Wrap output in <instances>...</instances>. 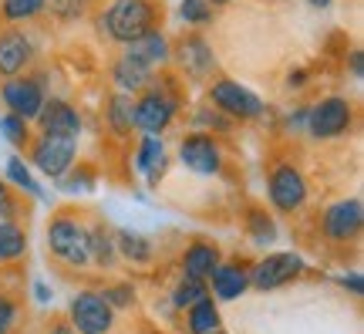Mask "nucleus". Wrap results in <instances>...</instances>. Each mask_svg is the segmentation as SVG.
<instances>
[{"instance_id": "nucleus-1", "label": "nucleus", "mask_w": 364, "mask_h": 334, "mask_svg": "<svg viewBox=\"0 0 364 334\" xmlns=\"http://www.w3.org/2000/svg\"><path fill=\"white\" fill-rule=\"evenodd\" d=\"M102 31L115 44H132L159 27V4L156 0H112L102 14Z\"/></svg>"}, {"instance_id": "nucleus-2", "label": "nucleus", "mask_w": 364, "mask_h": 334, "mask_svg": "<svg viewBox=\"0 0 364 334\" xmlns=\"http://www.w3.org/2000/svg\"><path fill=\"white\" fill-rule=\"evenodd\" d=\"M179 112V91L166 78H152V85L135 95V132L142 135H162L176 122Z\"/></svg>"}, {"instance_id": "nucleus-3", "label": "nucleus", "mask_w": 364, "mask_h": 334, "mask_svg": "<svg viewBox=\"0 0 364 334\" xmlns=\"http://www.w3.org/2000/svg\"><path fill=\"white\" fill-rule=\"evenodd\" d=\"M48 250L68 267H88L91 246H88V226L78 216L58 213L48 223Z\"/></svg>"}, {"instance_id": "nucleus-4", "label": "nucleus", "mask_w": 364, "mask_h": 334, "mask_svg": "<svg viewBox=\"0 0 364 334\" xmlns=\"http://www.w3.org/2000/svg\"><path fill=\"white\" fill-rule=\"evenodd\" d=\"M206 98H209V105H216L223 115H230L233 122H253V118H260L263 112H267V105H263L260 95L253 88H247V85L233 81V78L209 81Z\"/></svg>"}, {"instance_id": "nucleus-5", "label": "nucleus", "mask_w": 364, "mask_h": 334, "mask_svg": "<svg viewBox=\"0 0 364 334\" xmlns=\"http://www.w3.org/2000/svg\"><path fill=\"white\" fill-rule=\"evenodd\" d=\"M27 155H31L34 169H41L48 179H61L68 169L75 166V159H78V139L38 132L27 142Z\"/></svg>"}, {"instance_id": "nucleus-6", "label": "nucleus", "mask_w": 364, "mask_h": 334, "mask_svg": "<svg viewBox=\"0 0 364 334\" xmlns=\"http://www.w3.org/2000/svg\"><path fill=\"white\" fill-rule=\"evenodd\" d=\"M351 129H354V105L344 95H327V98H321V102H314L307 108V132L314 139L331 142L348 135Z\"/></svg>"}, {"instance_id": "nucleus-7", "label": "nucleus", "mask_w": 364, "mask_h": 334, "mask_svg": "<svg viewBox=\"0 0 364 334\" xmlns=\"http://www.w3.org/2000/svg\"><path fill=\"white\" fill-rule=\"evenodd\" d=\"M307 270L304 257L294 254V250H280V254H267L263 260L253 263L250 270V287L260 291V294H270V291H280L287 283H294Z\"/></svg>"}, {"instance_id": "nucleus-8", "label": "nucleus", "mask_w": 364, "mask_h": 334, "mask_svg": "<svg viewBox=\"0 0 364 334\" xmlns=\"http://www.w3.org/2000/svg\"><path fill=\"white\" fill-rule=\"evenodd\" d=\"M0 102L7 112L14 115L27 118V122H34L38 112L44 108L48 102V88H44V78L38 75H14V78H4V85H0Z\"/></svg>"}, {"instance_id": "nucleus-9", "label": "nucleus", "mask_w": 364, "mask_h": 334, "mask_svg": "<svg viewBox=\"0 0 364 334\" xmlns=\"http://www.w3.org/2000/svg\"><path fill=\"white\" fill-rule=\"evenodd\" d=\"M267 196L277 213H297L307 203V176L294 162H277L267 176Z\"/></svg>"}, {"instance_id": "nucleus-10", "label": "nucleus", "mask_w": 364, "mask_h": 334, "mask_svg": "<svg viewBox=\"0 0 364 334\" xmlns=\"http://www.w3.org/2000/svg\"><path fill=\"white\" fill-rule=\"evenodd\" d=\"M68 318L78 334H108L115 328V308L98 291H81L71 297Z\"/></svg>"}, {"instance_id": "nucleus-11", "label": "nucleus", "mask_w": 364, "mask_h": 334, "mask_svg": "<svg viewBox=\"0 0 364 334\" xmlns=\"http://www.w3.org/2000/svg\"><path fill=\"white\" fill-rule=\"evenodd\" d=\"M179 162L196 176H220L223 169V145L213 132H186L179 142Z\"/></svg>"}, {"instance_id": "nucleus-12", "label": "nucleus", "mask_w": 364, "mask_h": 334, "mask_svg": "<svg viewBox=\"0 0 364 334\" xmlns=\"http://www.w3.org/2000/svg\"><path fill=\"white\" fill-rule=\"evenodd\" d=\"M364 226V206L358 196L351 199H338L324 209V219H321V230L331 244H354L361 236Z\"/></svg>"}, {"instance_id": "nucleus-13", "label": "nucleus", "mask_w": 364, "mask_h": 334, "mask_svg": "<svg viewBox=\"0 0 364 334\" xmlns=\"http://www.w3.org/2000/svg\"><path fill=\"white\" fill-rule=\"evenodd\" d=\"M34 61V41L27 38L17 24L0 31V81L14 75H24Z\"/></svg>"}, {"instance_id": "nucleus-14", "label": "nucleus", "mask_w": 364, "mask_h": 334, "mask_svg": "<svg viewBox=\"0 0 364 334\" xmlns=\"http://www.w3.org/2000/svg\"><path fill=\"white\" fill-rule=\"evenodd\" d=\"M172 58H179V68L193 81H206L213 75V68H216V54L209 48V41L203 34H196V31L182 34V41L172 48Z\"/></svg>"}, {"instance_id": "nucleus-15", "label": "nucleus", "mask_w": 364, "mask_h": 334, "mask_svg": "<svg viewBox=\"0 0 364 334\" xmlns=\"http://www.w3.org/2000/svg\"><path fill=\"white\" fill-rule=\"evenodd\" d=\"M34 122H38V129L48 132V135H71V139H78L81 135L78 108H75L71 102H65V98H48Z\"/></svg>"}, {"instance_id": "nucleus-16", "label": "nucleus", "mask_w": 364, "mask_h": 334, "mask_svg": "<svg viewBox=\"0 0 364 334\" xmlns=\"http://www.w3.org/2000/svg\"><path fill=\"white\" fill-rule=\"evenodd\" d=\"M152 78H156V71L149 65H142L139 58H132L129 51H122L115 61H112V85H115L122 95H139V91H145L152 85Z\"/></svg>"}, {"instance_id": "nucleus-17", "label": "nucleus", "mask_w": 364, "mask_h": 334, "mask_svg": "<svg viewBox=\"0 0 364 334\" xmlns=\"http://www.w3.org/2000/svg\"><path fill=\"white\" fill-rule=\"evenodd\" d=\"M135 166H139V172L145 176L149 186H159V179H162L166 169H169V149H166L162 135H142V139H139Z\"/></svg>"}, {"instance_id": "nucleus-18", "label": "nucleus", "mask_w": 364, "mask_h": 334, "mask_svg": "<svg viewBox=\"0 0 364 334\" xmlns=\"http://www.w3.org/2000/svg\"><path fill=\"white\" fill-rule=\"evenodd\" d=\"M206 283L216 301H240V297L250 291V270L240 267V263H226V260H223L220 267L209 273Z\"/></svg>"}, {"instance_id": "nucleus-19", "label": "nucleus", "mask_w": 364, "mask_h": 334, "mask_svg": "<svg viewBox=\"0 0 364 334\" xmlns=\"http://www.w3.org/2000/svg\"><path fill=\"white\" fill-rule=\"evenodd\" d=\"M182 273L186 277H196V281H209V273L223 263V254L216 244L209 240H193V244L182 250Z\"/></svg>"}, {"instance_id": "nucleus-20", "label": "nucleus", "mask_w": 364, "mask_h": 334, "mask_svg": "<svg viewBox=\"0 0 364 334\" xmlns=\"http://www.w3.org/2000/svg\"><path fill=\"white\" fill-rule=\"evenodd\" d=\"M125 51H129L132 58H139L142 65H149L152 71H156V68H162V65H169V61H172V41L156 27V31H149L145 38H139V41H132V44H125Z\"/></svg>"}, {"instance_id": "nucleus-21", "label": "nucleus", "mask_w": 364, "mask_h": 334, "mask_svg": "<svg viewBox=\"0 0 364 334\" xmlns=\"http://www.w3.org/2000/svg\"><path fill=\"white\" fill-rule=\"evenodd\" d=\"M105 118H108V129L115 132V135H132V132H135V95L115 91V95L108 98Z\"/></svg>"}, {"instance_id": "nucleus-22", "label": "nucleus", "mask_w": 364, "mask_h": 334, "mask_svg": "<svg viewBox=\"0 0 364 334\" xmlns=\"http://www.w3.org/2000/svg\"><path fill=\"white\" fill-rule=\"evenodd\" d=\"M223 324L220 318V301L216 297H203V301H196L193 308H186V328H189V334H209L216 331Z\"/></svg>"}, {"instance_id": "nucleus-23", "label": "nucleus", "mask_w": 364, "mask_h": 334, "mask_svg": "<svg viewBox=\"0 0 364 334\" xmlns=\"http://www.w3.org/2000/svg\"><path fill=\"white\" fill-rule=\"evenodd\" d=\"M88 246H91V263L95 267H115L118 263V250H115V230L95 223L88 226Z\"/></svg>"}, {"instance_id": "nucleus-24", "label": "nucleus", "mask_w": 364, "mask_h": 334, "mask_svg": "<svg viewBox=\"0 0 364 334\" xmlns=\"http://www.w3.org/2000/svg\"><path fill=\"white\" fill-rule=\"evenodd\" d=\"M115 250H118V260H129V263H149L152 260V244L149 236L135 230H115Z\"/></svg>"}, {"instance_id": "nucleus-25", "label": "nucleus", "mask_w": 364, "mask_h": 334, "mask_svg": "<svg viewBox=\"0 0 364 334\" xmlns=\"http://www.w3.org/2000/svg\"><path fill=\"white\" fill-rule=\"evenodd\" d=\"M27 254V233L14 219H0V263L21 260Z\"/></svg>"}, {"instance_id": "nucleus-26", "label": "nucleus", "mask_w": 364, "mask_h": 334, "mask_svg": "<svg viewBox=\"0 0 364 334\" xmlns=\"http://www.w3.org/2000/svg\"><path fill=\"white\" fill-rule=\"evenodd\" d=\"M95 7V0H44V11L51 14L54 21L61 24H75V21H85Z\"/></svg>"}, {"instance_id": "nucleus-27", "label": "nucleus", "mask_w": 364, "mask_h": 334, "mask_svg": "<svg viewBox=\"0 0 364 334\" xmlns=\"http://www.w3.org/2000/svg\"><path fill=\"white\" fill-rule=\"evenodd\" d=\"M7 182H14L21 193L34 196V199H44V189L38 186V179H34V172L27 169V162L21 159V155H11L7 159Z\"/></svg>"}, {"instance_id": "nucleus-28", "label": "nucleus", "mask_w": 364, "mask_h": 334, "mask_svg": "<svg viewBox=\"0 0 364 334\" xmlns=\"http://www.w3.org/2000/svg\"><path fill=\"white\" fill-rule=\"evenodd\" d=\"M44 14V0H0V17L7 24H27Z\"/></svg>"}, {"instance_id": "nucleus-29", "label": "nucleus", "mask_w": 364, "mask_h": 334, "mask_svg": "<svg viewBox=\"0 0 364 334\" xmlns=\"http://www.w3.org/2000/svg\"><path fill=\"white\" fill-rule=\"evenodd\" d=\"M233 125H236L233 118L223 115L220 108L209 102H203L193 112V129H199V132H233Z\"/></svg>"}, {"instance_id": "nucleus-30", "label": "nucleus", "mask_w": 364, "mask_h": 334, "mask_svg": "<svg viewBox=\"0 0 364 334\" xmlns=\"http://www.w3.org/2000/svg\"><path fill=\"white\" fill-rule=\"evenodd\" d=\"M206 294H209L206 281H196V277H186V273H182L179 283L172 287V304H176L179 310H186V308H193L196 301H203Z\"/></svg>"}, {"instance_id": "nucleus-31", "label": "nucleus", "mask_w": 364, "mask_h": 334, "mask_svg": "<svg viewBox=\"0 0 364 334\" xmlns=\"http://www.w3.org/2000/svg\"><path fill=\"white\" fill-rule=\"evenodd\" d=\"M247 233L253 244H273L277 240V223H273V216L267 213V209H250L247 213Z\"/></svg>"}, {"instance_id": "nucleus-32", "label": "nucleus", "mask_w": 364, "mask_h": 334, "mask_svg": "<svg viewBox=\"0 0 364 334\" xmlns=\"http://www.w3.org/2000/svg\"><path fill=\"white\" fill-rule=\"evenodd\" d=\"M0 135L11 142L14 149H27V142H31V122L14 115V112H4L0 115Z\"/></svg>"}, {"instance_id": "nucleus-33", "label": "nucleus", "mask_w": 364, "mask_h": 334, "mask_svg": "<svg viewBox=\"0 0 364 334\" xmlns=\"http://www.w3.org/2000/svg\"><path fill=\"white\" fill-rule=\"evenodd\" d=\"M213 14H216V7H213L209 0H182L179 4L182 24L196 27V31H203V27L213 24Z\"/></svg>"}, {"instance_id": "nucleus-34", "label": "nucleus", "mask_w": 364, "mask_h": 334, "mask_svg": "<svg viewBox=\"0 0 364 334\" xmlns=\"http://www.w3.org/2000/svg\"><path fill=\"white\" fill-rule=\"evenodd\" d=\"M95 179H98V176H95V169L81 162L78 169L71 166L65 176H61V186H65L68 193H78V189L85 193V189H95Z\"/></svg>"}, {"instance_id": "nucleus-35", "label": "nucleus", "mask_w": 364, "mask_h": 334, "mask_svg": "<svg viewBox=\"0 0 364 334\" xmlns=\"http://www.w3.org/2000/svg\"><path fill=\"white\" fill-rule=\"evenodd\" d=\"M105 301L112 304L115 310H122V308H132L135 304V287L132 283H115V287H105Z\"/></svg>"}, {"instance_id": "nucleus-36", "label": "nucleus", "mask_w": 364, "mask_h": 334, "mask_svg": "<svg viewBox=\"0 0 364 334\" xmlns=\"http://www.w3.org/2000/svg\"><path fill=\"white\" fill-rule=\"evenodd\" d=\"M14 324H17V304L7 294H0V334H11Z\"/></svg>"}, {"instance_id": "nucleus-37", "label": "nucleus", "mask_w": 364, "mask_h": 334, "mask_svg": "<svg viewBox=\"0 0 364 334\" xmlns=\"http://www.w3.org/2000/svg\"><path fill=\"white\" fill-rule=\"evenodd\" d=\"M17 213H21V206H17L14 193H4V196H0V219H14Z\"/></svg>"}, {"instance_id": "nucleus-38", "label": "nucleus", "mask_w": 364, "mask_h": 334, "mask_svg": "<svg viewBox=\"0 0 364 334\" xmlns=\"http://www.w3.org/2000/svg\"><path fill=\"white\" fill-rule=\"evenodd\" d=\"M338 281H341V287H348L351 294H361V291H364V281H361V273H358V270H351V273H341Z\"/></svg>"}, {"instance_id": "nucleus-39", "label": "nucleus", "mask_w": 364, "mask_h": 334, "mask_svg": "<svg viewBox=\"0 0 364 334\" xmlns=\"http://www.w3.org/2000/svg\"><path fill=\"white\" fill-rule=\"evenodd\" d=\"M348 65H351V78H361L364 75V54H361V48H351V54H348Z\"/></svg>"}, {"instance_id": "nucleus-40", "label": "nucleus", "mask_w": 364, "mask_h": 334, "mask_svg": "<svg viewBox=\"0 0 364 334\" xmlns=\"http://www.w3.org/2000/svg\"><path fill=\"white\" fill-rule=\"evenodd\" d=\"M48 334H78V331H75L71 324H54V328H51Z\"/></svg>"}, {"instance_id": "nucleus-41", "label": "nucleus", "mask_w": 364, "mask_h": 334, "mask_svg": "<svg viewBox=\"0 0 364 334\" xmlns=\"http://www.w3.org/2000/svg\"><path fill=\"white\" fill-rule=\"evenodd\" d=\"M34 291H38V301H48V297H51V294H48V287H44V283H34Z\"/></svg>"}, {"instance_id": "nucleus-42", "label": "nucleus", "mask_w": 364, "mask_h": 334, "mask_svg": "<svg viewBox=\"0 0 364 334\" xmlns=\"http://www.w3.org/2000/svg\"><path fill=\"white\" fill-rule=\"evenodd\" d=\"M307 4H311V7H331L334 0H307Z\"/></svg>"}, {"instance_id": "nucleus-43", "label": "nucleus", "mask_w": 364, "mask_h": 334, "mask_svg": "<svg viewBox=\"0 0 364 334\" xmlns=\"http://www.w3.org/2000/svg\"><path fill=\"white\" fill-rule=\"evenodd\" d=\"M209 4H213V7H230L233 0H209Z\"/></svg>"}, {"instance_id": "nucleus-44", "label": "nucleus", "mask_w": 364, "mask_h": 334, "mask_svg": "<svg viewBox=\"0 0 364 334\" xmlns=\"http://www.w3.org/2000/svg\"><path fill=\"white\" fill-rule=\"evenodd\" d=\"M4 193H11V186H7L4 179H0V196H4Z\"/></svg>"}, {"instance_id": "nucleus-45", "label": "nucleus", "mask_w": 364, "mask_h": 334, "mask_svg": "<svg viewBox=\"0 0 364 334\" xmlns=\"http://www.w3.org/2000/svg\"><path fill=\"white\" fill-rule=\"evenodd\" d=\"M209 334H226V331H223V328H216V331H209Z\"/></svg>"}]
</instances>
